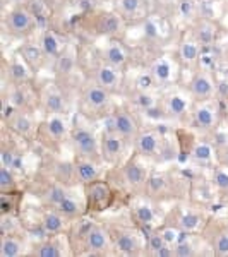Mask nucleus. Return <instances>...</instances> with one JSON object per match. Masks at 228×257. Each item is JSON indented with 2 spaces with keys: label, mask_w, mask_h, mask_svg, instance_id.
<instances>
[{
  "label": "nucleus",
  "mask_w": 228,
  "mask_h": 257,
  "mask_svg": "<svg viewBox=\"0 0 228 257\" xmlns=\"http://www.w3.org/2000/svg\"><path fill=\"white\" fill-rule=\"evenodd\" d=\"M70 89L62 81H53L40 88V110L43 113H62L69 115L72 108Z\"/></svg>",
  "instance_id": "obj_11"
},
{
  "label": "nucleus",
  "mask_w": 228,
  "mask_h": 257,
  "mask_svg": "<svg viewBox=\"0 0 228 257\" xmlns=\"http://www.w3.org/2000/svg\"><path fill=\"white\" fill-rule=\"evenodd\" d=\"M170 225L179 226L184 233L189 235H199L204 231L208 225V216L204 211H201L199 206H190V208H177L175 209V219Z\"/></svg>",
  "instance_id": "obj_25"
},
{
  "label": "nucleus",
  "mask_w": 228,
  "mask_h": 257,
  "mask_svg": "<svg viewBox=\"0 0 228 257\" xmlns=\"http://www.w3.org/2000/svg\"><path fill=\"white\" fill-rule=\"evenodd\" d=\"M160 235L165 238V242L168 243V245H175L179 240L184 237V231L180 230L179 226L175 225H170V223H163L160 228H158Z\"/></svg>",
  "instance_id": "obj_48"
},
{
  "label": "nucleus",
  "mask_w": 228,
  "mask_h": 257,
  "mask_svg": "<svg viewBox=\"0 0 228 257\" xmlns=\"http://www.w3.org/2000/svg\"><path fill=\"white\" fill-rule=\"evenodd\" d=\"M28 0H2V6L4 9L6 7H16V6H23V4H26Z\"/></svg>",
  "instance_id": "obj_51"
},
{
  "label": "nucleus",
  "mask_w": 228,
  "mask_h": 257,
  "mask_svg": "<svg viewBox=\"0 0 228 257\" xmlns=\"http://www.w3.org/2000/svg\"><path fill=\"white\" fill-rule=\"evenodd\" d=\"M185 88L194 101H206V99H214L218 96V82L213 72L202 67L190 74Z\"/></svg>",
  "instance_id": "obj_22"
},
{
  "label": "nucleus",
  "mask_w": 228,
  "mask_h": 257,
  "mask_svg": "<svg viewBox=\"0 0 228 257\" xmlns=\"http://www.w3.org/2000/svg\"><path fill=\"white\" fill-rule=\"evenodd\" d=\"M103 122V128L105 131H115L119 136H122L126 141L134 146V141L138 138L141 127L138 113L134 111L132 106H117Z\"/></svg>",
  "instance_id": "obj_13"
},
{
  "label": "nucleus",
  "mask_w": 228,
  "mask_h": 257,
  "mask_svg": "<svg viewBox=\"0 0 228 257\" xmlns=\"http://www.w3.org/2000/svg\"><path fill=\"white\" fill-rule=\"evenodd\" d=\"M16 52L23 57V60L26 62L28 67H30L36 76H38L40 70H43L45 67H50L48 59H47V55H45L43 48H41L40 41H33V40L23 41Z\"/></svg>",
  "instance_id": "obj_33"
},
{
  "label": "nucleus",
  "mask_w": 228,
  "mask_h": 257,
  "mask_svg": "<svg viewBox=\"0 0 228 257\" xmlns=\"http://www.w3.org/2000/svg\"><path fill=\"white\" fill-rule=\"evenodd\" d=\"M201 53H202L201 45L190 36L189 31H185L184 35H182V38L179 40V43H177V50L173 55H175L177 62L180 64L182 70H189V72L192 74L194 70H197L201 67V65H199V62H201Z\"/></svg>",
  "instance_id": "obj_26"
},
{
  "label": "nucleus",
  "mask_w": 228,
  "mask_h": 257,
  "mask_svg": "<svg viewBox=\"0 0 228 257\" xmlns=\"http://www.w3.org/2000/svg\"><path fill=\"white\" fill-rule=\"evenodd\" d=\"M167 245L168 243L165 242V238L161 237L158 230L146 231V250H144V255L156 257L160 254V250H163Z\"/></svg>",
  "instance_id": "obj_47"
},
{
  "label": "nucleus",
  "mask_w": 228,
  "mask_h": 257,
  "mask_svg": "<svg viewBox=\"0 0 228 257\" xmlns=\"http://www.w3.org/2000/svg\"><path fill=\"white\" fill-rule=\"evenodd\" d=\"M2 74L6 84H24V82H33L36 77V74L28 67V64L18 52L12 53L11 59L4 60Z\"/></svg>",
  "instance_id": "obj_29"
},
{
  "label": "nucleus",
  "mask_w": 228,
  "mask_h": 257,
  "mask_svg": "<svg viewBox=\"0 0 228 257\" xmlns=\"http://www.w3.org/2000/svg\"><path fill=\"white\" fill-rule=\"evenodd\" d=\"M126 28V21L115 11H105L96 7L93 11L82 12L81 30L88 33L89 36H93V38H122Z\"/></svg>",
  "instance_id": "obj_3"
},
{
  "label": "nucleus",
  "mask_w": 228,
  "mask_h": 257,
  "mask_svg": "<svg viewBox=\"0 0 228 257\" xmlns=\"http://www.w3.org/2000/svg\"><path fill=\"white\" fill-rule=\"evenodd\" d=\"M79 65H81L79 48H77V45L69 43L64 52L57 57V60L50 65V70H52L53 77H55L57 81L65 82V81H69L74 74H76V70Z\"/></svg>",
  "instance_id": "obj_27"
},
{
  "label": "nucleus",
  "mask_w": 228,
  "mask_h": 257,
  "mask_svg": "<svg viewBox=\"0 0 228 257\" xmlns=\"http://www.w3.org/2000/svg\"><path fill=\"white\" fill-rule=\"evenodd\" d=\"M194 40L201 45L202 50L211 48L218 41L219 35H221V26L211 18H202L199 16L190 23V28L187 30Z\"/></svg>",
  "instance_id": "obj_28"
},
{
  "label": "nucleus",
  "mask_w": 228,
  "mask_h": 257,
  "mask_svg": "<svg viewBox=\"0 0 228 257\" xmlns=\"http://www.w3.org/2000/svg\"><path fill=\"white\" fill-rule=\"evenodd\" d=\"M59 237H45L43 240L36 242L35 245L30 248L31 257H64L67 255L70 250H65L64 243Z\"/></svg>",
  "instance_id": "obj_39"
},
{
  "label": "nucleus",
  "mask_w": 228,
  "mask_h": 257,
  "mask_svg": "<svg viewBox=\"0 0 228 257\" xmlns=\"http://www.w3.org/2000/svg\"><path fill=\"white\" fill-rule=\"evenodd\" d=\"M113 11L127 26H139L153 14L149 0H113Z\"/></svg>",
  "instance_id": "obj_24"
},
{
  "label": "nucleus",
  "mask_w": 228,
  "mask_h": 257,
  "mask_svg": "<svg viewBox=\"0 0 228 257\" xmlns=\"http://www.w3.org/2000/svg\"><path fill=\"white\" fill-rule=\"evenodd\" d=\"M117 255H144L146 231L139 226H111L108 228Z\"/></svg>",
  "instance_id": "obj_10"
},
{
  "label": "nucleus",
  "mask_w": 228,
  "mask_h": 257,
  "mask_svg": "<svg viewBox=\"0 0 228 257\" xmlns=\"http://www.w3.org/2000/svg\"><path fill=\"white\" fill-rule=\"evenodd\" d=\"M223 122V110L218 99H206V101H194L190 110L189 123L192 128L204 136H211Z\"/></svg>",
  "instance_id": "obj_9"
},
{
  "label": "nucleus",
  "mask_w": 228,
  "mask_h": 257,
  "mask_svg": "<svg viewBox=\"0 0 228 257\" xmlns=\"http://www.w3.org/2000/svg\"><path fill=\"white\" fill-rule=\"evenodd\" d=\"M60 2H74V0H60Z\"/></svg>",
  "instance_id": "obj_52"
},
{
  "label": "nucleus",
  "mask_w": 228,
  "mask_h": 257,
  "mask_svg": "<svg viewBox=\"0 0 228 257\" xmlns=\"http://www.w3.org/2000/svg\"><path fill=\"white\" fill-rule=\"evenodd\" d=\"M139 158L141 156L134 153L126 163L113 167V170L108 173V182L117 192L126 190L129 196H141L143 194L144 185H146V180L149 177V170Z\"/></svg>",
  "instance_id": "obj_2"
},
{
  "label": "nucleus",
  "mask_w": 228,
  "mask_h": 257,
  "mask_svg": "<svg viewBox=\"0 0 228 257\" xmlns=\"http://www.w3.org/2000/svg\"><path fill=\"white\" fill-rule=\"evenodd\" d=\"M209 247L213 250V255L226 257L228 255V225L219 226L218 230L213 231L209 237Z\"/></svg>",
  "instance_id": "obj_44"
},
{
  "label": "nucleus",
  "mask_w": 228,
  "mask_h": 257,
  "mask_svg": "<svg viewBox=\"0 0 228 257\" xmlns=\"http://www.w3.org/2000/svg\"><path fill=\"white\" fill-rule=\"evenodd\" d=\"M139 26H141V30H143L144 41L153 48H158L160 45H163L165 40L168 38L167 30L170 28V24L167 19L160 18V16L151 14L143 24H139Z\"/></svg>",
  "instance_id": "obj_32"
},
{
  "label": "nucleus",
  "mask_w": 228,
  "mask_h": 257,
  "mask_svg": "<svg viewBox=\"0 0 228 257\" xmlns=\"http://www.w3.org/2000/svg\"><path fill=\"white\" fill-rule=\"evenodd\" d=\"M99 149H101V160L103 163H108L111 167L126 163L129 160L131 149L134 151V146L119 136L115 131H105L103 128L99 134Z\"/></svg>",
  "instance_id": "obj_15"
},
{
  "label": "nucleus",
  "mask_w": 228,
  "mask_h": 257,
  "mask_svg": "<svg viewBox=\"0 0 228 257\" xmlns=\"http://www.w3.org/2000/svg\"><path fill=\"white\" fill-rule=\"evenodd\" d=\"M194 99L190 98L185 86H172L168 89H163L160 94V110L161 118H167L170 122H189L190 110H192Z\"/></svg>",
  "instance_id": "obj_6"
},
{
  "label": "nucleus",
  "mask_w": 228,
  "mask_h": 257,
  "mask_svg": "<svg viewBox=\"0 0 228 257\" xmlns=\"http://www.w3.org/2000/svg\"><path fill=\"white\" fill-rule=\"evenodd\" d=\"M74 175L79 185L91 184L103 177L101 161L84 160V158H74Z\"/></svg>",
  "instance_id": "obj_37"
},
{
  "label": "nucleus",
  "mask_w": 228,
  "mask_h": 257,
  "mask_svg": "<svg viewBox=\"0 0 228 257\" xmlns=\"http://www.w3.org/2000/svg\"><path fill=\"white\" fill-rule=\"evenodd\" d=\"M2 30L7 36L18 40H30V36L38 30L36 18L26 4L11 7L2 18Z\"/></svg>",
  "instance_id": "obj_8"
},
{
  "label": "nucleus",
  "mask_w": 228,
  "mask_h": 257,
  "mask_svg": "<svg viewBox=\"0 0 228 257\" xmlns=\"http://www.w3.org/2000/svg\"><path fill=\"white\" fill-rule=\"evenodd\" d=\"M156 204H158V202L151 201V199L144 197L143 194H141V196L131 204V209H129L132 225L139 226L141 230H144V231L158 230L165 221L161 219L158 206Z\"/></svg>",
  "instance_id": "obj_18"
},
{
  "label": "nucleus",
  "mask_w": 228,
  "mask_h": 257,
  "mask_svg": "<svg viewBox=\"0 0 228 257\" xmlns=\"http://www.w3.org/2000/svg\"><path fill=\"white\" fill-rule=\"evenodd\" d=\"M38 41H40L41 48H43L45 55H47L50 65L57 60V57H59L65 50V47L69 45V41L65 40V36L62 35L59 30H55V28H47V30L41 31Z\"/></svg>",
  "instance_id": "obj_34"
},
{
  "label": "nucleus",
  "mask_w": 228,
  "mask_h": 257,
  "mask_svg": "<svg viewBox=\"0 0 228 257\" xmlns=\"http://www.w3.org/2000/svg\"><path fill=\"white\" fill-rule=\"evenodd\" d=\"M177 11H179L180 18L187 19V21H190V23L199 18L197 6H196L194 0H179V2H177Z\"/></svg>",
  "instance_id": "obj_50"
},
{
  "label": "nucleus",
  "mask_w": 228,
  "mask_h": 257,
  "mask_svg": "<svg viewBox=\"0 0 228 257\" xmlns=\"http://www.w3.org/2000/svg\"><path fill=\"white\" fill-rule=\"evenodd\" d=\"M70 148H72L74 158H84L101 161V149H99V136H96L94 128L89 125V120L81 113L72 117V128H70Z\"/></svg>",
  "instance_id": "obj_4"
},
{
  "label": "nucleus",
  "mask_w": 228,
  "mask_h": 257,
  "mask_svg": "<svg viewBox=\"0 0 228 257\" xmlns=\"http://www.w3.org/2000/svg\"><path fill=\"white\" fill-rule=\"evenodd\" d=\"M23 223L18 216H0V231L2 233H23Z\"/></svg>",
  "instance_id": "obj_49"
},
{
  "label": "nucleus",
  "mask_w": 228,
  "mask_h": 257,
  "mask_svg": "<svg viewBox=\"0 0 228 257\" xmlns=\"http://www.w3.org/2000/svg\"><path fill=\"white\" fill-rule=\"evenodd\" d=\"M126 89L129 91V94L132 93H156L158 86H156L155 77L151 76V72L148 70V67L144 65L143 69L138 70L132 79H126Z\"/></svg>",
  "instance_id": "obj_40"
},
{
  "label": "nucleus",
  "mask_w": 228,
  "mask_h": 257,
  "mask_svg": "<svg viewBox=\"0 0 228 257\" xmlns=\"http://www.w3.org/2000/svg\"><path fill=\"white\" fill-rule=\"evenodd\" d=\"M23 192H0V216H18Z\"/></svg>",
  "instance_id": "obj_43"
},
{
  "label": "nucleus",
  "mask_w": 228,
  "mask_h": 257,
  "mask_svg": "<svg viewBox=\"0 0 228 257\" xmlns=\"http://www.w3.org/2000/svg\"><path fill=\"white\" fill-rule=\"evenodd\" d=\"M16 110H40V88L35 81L24 84H6L2 94Z\"/></svg>",
  "instance_id": "obj_19"
},
{
  "label": "nucleus",
  "mask_w": 228,
  "mask_h": 257,
  "mask_svg": "<svg viewBox=\"0 0 228 257\" xmlns=\"http://www.w3.org/2000/svg\"><path fill=\"white\" fill-rule=\"evenodd\" d=\"M148 70L155 77L156 86L160 91L168 89L172 86H177L180 81L182 67L177 62L175 55H167V53H158L153 55L146 64Z\"/></svg>",
  "instance_id": "obj_12"
},
{
  "label": "nucleus",
  "mask_w": 228,
  "mask_h": 257,
  "mask_svg": "<svg viewBox=\"0 0 228 257\" xmlns=\"http://www.w3.org/2000/svg\"><path fill=\"white\" fill-rule=\"evenodd\" d=\"M4 125L11 134L26 143H33L38 138L40 122L36 120L35 110H16L9 118L4 120Z\"/></svg>",
  "instance_id": "obj_20"
},
{
  "label": "nucleus",
  "mask_w": 228,
  "mask_h": 257,
  "mask_svg": "<svg viewBox=\"0 0 228 257\" xmlns=\"http://www.w3.org/2000/svg\"><path fill=\"white\" fill-rule=\"evenodd\" d=\"M70 128H72V118L62 113H45L40 122L38 138L36 141L41 146L57 151L70 139Z\"/></svg>",
  "instance_id": "obj_7"
},
{
  "label": "nucleus",
  "mask_w": 228,
  "mask_h": 257,
  "mask_svg": "<svg viewBox=\"0 0 228 257\" xmlns=\"http://www.w3.org/2000/svg\"><path fill=\"white\" fill-rule=\"evenodd\" d=\"M211 180L218 194H228V163H218L211 168Z\"/></svg>",
  "instance_id": "obj_45"
},
{
  "label": "nucleus",
  "mask_w": 228,
  "mask_h": 257,
  "mask_svg": "<svg viewBox=\"0 0 228 257\" xmlns=\"http://www.w3.org/2000/svg\"><path fill=\"white\" fill-rule=\"evenodd\" d=\"M88 79L96 82L98 86H101L103 89H106L108 93H111L115 96V94H120L126 91L127 72L106 64V62L99 60L96 57L94 64L91 65V69L88 70Z\"/></svg>",
  "instance_id": "obj_14"
},
{
  "label": "nucleus",
  "mask_w": 228,
  "mask_h": 257,
  "mask_svg": "<svg viewBox=\"0 0 228 257\" xmlns=\"http://www.w3.org/2000/svg\"><path fill=\"white\" fill-rule=\"evenodd\" d=\"M0 160H2V165H6V167H9L11 170H14L16 173L24 172L23 155H21L19 148L16 146L14 143H7V141H4L2 151H0Z\"/></svg>",
  "instance_id": "obj_42"
},
{
  "label": "nucleus",
  "mask_w": 228,
  "mask_h": 257,
  "mask_svg": "<svg viewBox=\"0 0 228 257\" xmlns=\"http://www.w3.org/2000/svg\"><path fill=\"white\" fill-rule=\"evenodd\" d=\"M218 190L214 187L213 180H204V178H196L194 182H190L189 187V197L190 202L194 206H209L214 201Z\"/></svg>",
  "instance_id": "obj_36"
},
{
  "label": "nucleus",
  "mask_w": 228,
  "mask_h": 257,
  "mask_svg": "<svg viewBox=\"0 0 228 257\" xmlns=\"http://www.w3.org/2000/svg\"><path fill=\"white\" fill-rule=\"evenodd\" d=\"M98 59L127 72L132 67L134 53L129 45L124 43L122 38H111L106 40V43L98 50Z\"/></svg>",
  "instance_id": "obj_21"
},
{
  "label": "nucleus",
  "mask_w": 228,
  "mask_h": 257,
  "mask_svg": "<svg viewBox=\"0 0 228 257\" xmlns=\"http://www.w3.org/2000/svg\"><path fill=\"white\" fill-rule=\"evenodd\" d=\"M70 228V221L55 208H45L40 219V230L43 237H59L65 235Z\"/></svg>",
  "instance_id": "obj_31"
},
{
  "label": "nucleus",
  "mask_w": 228,
  "mask_h": 257,
  "mask_svg": "<svg viewBox=\"0 0 228 257\" xmlns=\"http://www.w3.org/2000/svg\"><path fill=\"white\" fill-rule=\"evenodd\" d=\"M70 187H67L65 184H62L59 180H48L47 184L41 189H38V192H33L40 197V201L45 204V208H57L65 197L69 196Z\"/></svg>",
  "instance_id": "obj_35"
},
{
  "label": "nucleus",
  "mask_w": 228,
  "mask_h": 257,
  "mask_svg": "<svg viewBox=\"0 0 228 257\" xmlns=\"http://www.w3.org/2000/svg\"><path fill=\"white\" fill-rule=\"evenodd\" d=\"M180 177L172 172H149V177L144 185L143 196L155 202H168L173 199H180L185 192Z\"/></svg>",
  "instance_id": "obj_5"
},
{
  "label": "nucleus",
  "mask_w": 228,
  "mask_h": 257,
  "mask_svg": "<svg viewBox=\"0 0 228 257\" xmlns=\"http://www.w3.org/2000/svg\"><path fill=\"white\" fill-rule=\"evenodd\" d=\"M167 151V141L163 134L153 127H143L139 131L138 138L134 141V153L141 158L161 161L165 160Z\"/></svg>",
  "instance_id": "obj_17"
},
{
  "label": "nucleus",
  "mask_w": 228,
  "mask_h": 257,
  "mask_svg": "<svg viewBox=\"0 0 228 257\" xmlns=\"http://www.w3.org/2000/svg\"><path fill=\"white\" fill-rule=\"evenodd\" d=\"M55 209L60 211L69 221H74V219H77V218L86 216V201H82L76 194L69 192V196L65 197Z\"/></svg>",
  "instance_id": "obj_41"
},
{
  "label": "nucleus",
  "mask_w": 228,
  "mask_h": 257,
  "mask_svg": "<svg viewBox=\"0 0 228 257\" xmlns=\"http://www.w3.org/2000/svg\"><path fill=\"white\" fill-rule=\"evenodd\" d=\"M113 240L111 233L106 226L93 223L86 235L84 247H82V255H113Z\"/></svg>",
  "instance_id": "obj_23"
},
{
  "label": "nucleus",
  "mask_w": 228,
  "mask_h": 257,
  "mask_svg": "<svg viewBox=\"0 0 228 257\" xmlns=\"http://www.w3.org/2000/svg\"><path fill=\"white\" fill-rule=\"evenodd\" d=\"M187 153L190 161L199 165V167L213 168L219 161L218 149L211 139H192Z\"/></svg>",
  "instance_id": "obj_30"
},
{
  "label": "nucleus",
  "mask_w": 228,
  "mask_h": 257,
  "mask_svg": "<svg viewBox=\"0 0 228 257\" xmlns=\"http://www.w3.org/2000/svg\"><path fill=\"white\" fill-rule=\"evenodd\" d=\"M82 189H84L86 214H99L111 208L115 201V194H117V190L111 187L110 182L103 180V178L82 185Z\"/></svg>",
  "instance_id": "obj_16"
},
{
  "label": "nucleus",
  "mask_w": 228,
  "mask_h": 257,
  "mask_svg": "<svg viewBox=\"0 0 228 257\" xmlns=\"http://www.w3.org/2000/svg\"><path fill=\"white\" fill-rule=\"evenodd\" d=\"M18 173L6 165H0V192H18Z\"/></svg>",
  "instance_id": "obj_46"
},
{
  "label": "nucleus",
  "mask_w": 228,
  "mask_h": 257,
  "mask_svg": "<svg viewBox=\"0 0 228 257\" xmlns=\"http://www.w3.org/2000/svg\"><path fill=\"white\" fill-rule=\"evenodd\" d=\"M76 108L77 113H81L89 122L105 120L115 110L113 94L88 79L77 91Z\"/></svg>",
  "instance_id": "obj_1"
},
{
  "label": "nucleus",
  "mask_w": 228,
  "mask_h": 257,
  "mask_svg": "<svg viewBox=\"0 0 228 257\" xmlns=\"http://www.w3.org/2000/svg\"><path fill=\"white\" fill-rule=\"evenodd\" d=\"M30 255L23 233L0 235V257H24Z\"/></svg>",
  "instance_id": "obj_38"
}]
</instances>
